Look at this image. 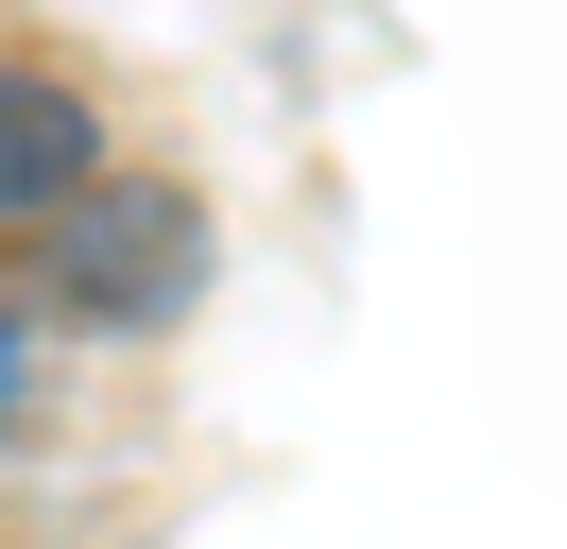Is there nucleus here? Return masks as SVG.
Returning a JSON list of instances; mask_svg holds the SVG:
<instances>
[{"instance_id": "obj_3", "label": "nucleus", "mask_w": 567, "mask_h": 549, "mask_svg": "<svg viewBox=\"0 0 567 549\" xmlns=\"http://www.w3.org/2000/svg\"><path fill=\"white\" fill-rule=\"evenodd\" d=\"M18 377H35V309L0 292V412H18Z\"/></svg>"}, {"instance_id": "obj_2", "label": "nucleus", "mask_w": 567, "mask_h": 549, "mask_svg": "<svg viewBox=\"0 0 567 549\" xmlns=\"http://www.w3.org/2000/svg\"><path fill=\"white\" fill-rule=\"evenodd\" d=\"M86 172H104V103L70 69H0V240H35Z\"/></svg>"}, {"instance_id": "obj_1", "label": "nucleus", "mask_w": 567, "mask_h": 549, "mask_svg": "<svg viewBox=\"0 0 567 549\" xmlns=\"http://www.w3.org/2000/svg\"><path fill=\"white\" fill-rule=\"evenodd\" d=\"M18 258H35V309H52V327L155 343V327H189V292H207V206H189L173 172H86Z\"/></svg>"}]
</instances>
